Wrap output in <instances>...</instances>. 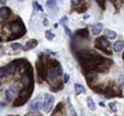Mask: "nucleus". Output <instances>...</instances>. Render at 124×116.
<instances>
[{
    "mask_svg": "<svg viewBox=\"0 0 124 116\" xmlns=\"http://www.w3.org/2000/svg\"><path fill=\"white\" fill-rule=\"evenodd\" d=\"M74 90H75V93L77 95H81V93H85L86 92L85 87L82 85H80V84H75L74 85Z\"/></svg>",
    "mask_w": 124,
    "mask_h": 116,
    "instance_id": "nucleus-7",
    "label": "nucleus"
},
{
    "mask_svg": "<svg viewBox=\"0 0 124 116\" xmlns=\"http://www.w3.org/2000/svg\"><path fill=\"white\" fill-rule=\"evenodd\" d=\"M67 19H68V18H67V16H63V17H62L61 19H60V23H61V25L66 26V24H67Z\"/></svg>",
    "mask_w": 124,
    "mask_h": 116,
    "instance_id": "nucleus-18",
    "label": "nucleus"
},
{
    "mask_svg": "<svg viewBox=\"0 0 124 116\" xmlns=\"http://www.w3.org/2000/svg\"><path fill=\"white\" fill-rule=\"evenodd\" d=\"M6 72H7V69L6 68H0V78H2V77H5V74H6Z\"/></svg>",
    "mask_w": 124,
    "mask_h": 116,
    "instance_id": "nucleus-21",
    "label": "nucleus"
},
{
    "mask_svg": "<svg viewBox=\"0 0 124 116\" xmlns=\"http://www.w3.org/2000/svg\"><path fill=\"white\" fill-rule=\"evenodd\" d=\"M54 104V97L51 95H46V98H44V102H43V108L46 109V111H50L51 107Z\"/></svg>",
    "mask_w": 124,
    "mask_h": 116,
    "instance_id": "nucleus-2",
    "label": "nucleus"
},
{
    "mask_svg": "<svg viewBox=\"0 0 124 116\" xmlns=\"http://www.w3.org/2000/svg\"><path fill=\"white\" fill-rule=\"evenodd\" d=\"M22 83H23V85L24 86H29L30 85V77L29 75H23V78H22Z\"/></svg>",
    "mask_w": 124,
    "mask_h": 116,
    "instance_id": "nucleus-13",
    "label": "nucleus"
},
{
    "mask_svg": "<svg viewBox=\"0 0 124 116\" xmlns=\"http://www.w3.org/2000/svg\"><path fill=\"white\" fill-rule=\"evenodd\" d=\"M7 68H8V72L13 73V72L16 71V66H15V64H10V65L7 66Z\"/></svg>",
    "mask_w": 124,
    "mask_h": 116,
    "instance_id": "nucleus-20",
    "label": "nucleus"
},
{
    "mask_svg": "<svg viewBox=\"0 0 124 116\" xmlns=\"http://www.w3.org/2000/svg\"><path fill=\"white\" fill-rule=\"evenodd\" d=\"M46 40H49V41H53V38L55 37V35L51 33V31H49V30H48V31L46 33Z\"/></svg>",
    "mask_w": 124,
    "mask_h": 116,
    "instance_id": "nucleus-15",
    "label": "nucleus"
},
{
    "mask_svg": "<svg viewBox=\"0 0 124 116\" xmlns=\"http://www.w3.org/2000/svg\"><path fill=\"white\" fill-rule=\"evenodd\" d=\"M103 29H104V25L101 23H97L92 26V33L93 35H99L103 31Z\"/></svg>",
    "mask_w": 124,
    "mask_h": 116,
    "instance_id": "nucleus-5",
    "label": "nucleus"
},
{
    "mask_svg": "<svg viewBox=\"0 0 124 116\" xmlns=\"http://www.w3.org/2000/svg\"><path fill=\"white\" fill-rule=\"evenodd\" d=\"M95 1L98 2V5H99V6H100L103 10L105 8V0H95Z\"/></svg>",
    "mask_w": 124,
    "mask_h": 116,
    "instance_id": "nucleus-19",
    "label": "nucleus"
},
{
    "mask_svg": "<svg viewBox=\"0 0 124 116\" xmlns=\"http://www.w3.org/2000/svg\"><path fill=\"white\" fill-rule=\"evenodd\" d=\"M41 108H43V104L41 103L39 98H36V99H35L30 104V107H29V110H30V111H38Z\"/></svg>",
    "mask_w": 124,
    "mask_h": 116,
    "instance_id": "nucleus-3",
    "label": "nucleus"
},
{
    "mask_svg": "<svg viewBox=\"0 0 124 116\" xmlns=\"http://www.w3.org/2000/svg\"><path fill=\"white\" fill-rule=\"evenodd\" d=\"M104 33H105V37L106 38H110V40H113V38H116L117 37V33H115V31H112V30H104Z\"/></svg>",
    "mask_w": 124,
    "mask_h": 116,
    "instance_id": "nucleus-8",
    "label": "nucleus"
},
{
    "mask_svg": "<svg viewBox=\"0 0 124 116\" xmlns=\"http://www.w3.org/2000/svg\"><path fill=\"white\" fill-rule=\"evenodd\" d=\"M123 49H124V42L122 40L117 41V42L113 44V50H115L116 53H119V51H122Z\"/></svg>",
    "mask_w": 124,
    "mask_h": 116,
    "instance_id": "nucleus-6",
    "label": "nucleus"
},
{
    "mask_svg": "<svg viewBox=\"0 0 124 116\" xmlns=\"http://www.w3.org/2000/svg\"><path fill=\"white\" fill-rule=\"evenodd\" d=\"M64 31H66V33H67L68 36H70V37H72V33H70V30L68 29V26H67V25L64 26Z\"/></svg>",
    "mask_w": 124,
    "mask_h": 116,
    "instance_id": "nucleus-25",
    "label": "nucleus"
},
{
    "mask_svg": "<svg viewBox=\"0 0 124 116\" xmlns=\"http://www.w3.org/2000/svg\"><path fill=\"white\" fill-rule=\"evenodd\" d=\"M33 7H35V8H36L37 11H43V8H42V7H41V6H39V5H38V4H37L36 1L33 2Z\"/></svg>",
    "mask_w": 124,
    "mask_h": 116,
    "instance_id": "nucleus-22",
    "label": "nucleus"
},
{
    "mask_svg": "<svg viewBox=\"0 0 124 116\" xmlns=\"http://www.w3.org/2000/svg\"><path fill=\"white\" fill-rule=\"evenodd\" d=\"M87 107L91 109V110H95V103H94V100H93L92 97H87Z\"/></svg>",
    "mask_w": 124,
    "mask_h": 116,
    "instance_id": "nucleus-11",
    "label": "nucleus"
},
{
    "mask_svg": "<svg viewBox=\"0 0 124 116\" xmlns=\"http://www.w3.org/2000/svg\"><path fill=\"white\" fill-rule=\"evenodd\" d=\"M46 5H48L49 8H54L55 12H57V6H56V4H55V0H48Z\"/></svg>",
    "mask_w": 124,
    "mask_h": 116,
    "instance_id": "nucleus-12",
    "label": "nucleus"
},
{
    "mask_svg": "<svg viewBox=\"0 0 124 116\" xmlns=\"http://www.w3.org/2000/svg\"><path fill=\"white\" fill-rule=\"evenodd\" d=\"M69 82V74H63V83H68Z\"/></svg>",
    "mask_w": 124,
    "mask_h": 116,
    "instance_id": "nucleus-23",
    "label": "nucleus"
},
{
    "mask_svg": "<svg viewBox=\"0 0 124 116\" xmlns=\"http://www.w3.org/2000/svg\"><path fill=\"white\" fill-rule=\"evenodd\" d=\"M1 2H2V4H6V0H2Z\"/></svg>",
    "mask_w": 124,
    "mask_h": 116,
    "instance_id": "nucleus-28",
    "label": "nucleus"
},
{
    "mask_svg": "<svg viewBox=\"0 0 124 116\" xmlns=\"http://www.w3.org/2000/svg\"><path fill=\"white\" fill-rule=\"evenodd\" d=\"M118 83L121 85V87L124 89V77L123 75H119V77H118Z\"/></svg>",
    "mask_w": 124,
    "mask_h": 116,
    "instance_id": "nucleus-17",
    "label": "nucleus"
},
{
    "mask_svg": "<svg viewBox=\"0 0 124 116\" xmlns=\"http://www.w3.org/2000/svg\"><path fill=\"white\" fill-rule=\"evenodd\" d=\"M38 43H37V41L36 40H31L30 42H28L26 43V46L24 47V50H30L31 48H33V47H36Z\"/></svg>",
    "mask_w": 124,
    "mask_h": 116,
    "instance_id": "nucleus-10",
    "label": "nucleus"
},
{
    "mask_svg": "<svg viewBox=\"0 0 124 116\" xmlns=\"http://www.w3.org/2000/svg\"><path fill=\"white\" fill-rule=\"evenodd\" d=\"M68 111H69V115L70 116H78L77 114V111H75V109H74V107L73 105H68Z\"/></svg>",
    "mask_w": 124,
    "mask_h": 116,
    "instance_id": "nucleus-14",
    "label": "nucleus"
},
{
    "mask_svg": "<svg viewBox=\"0 0 124 116\" xmlns=\"http://www.w3.org/2000/svg\"><path fill=\"white\" fill-rule=\"evenodd\" d=\"M80 2H81V0H72V6L75 7V6H78Z\"/></svg>",
    "mask_w": 124,
    "mask_h": 116,
    "instance_id": "nucleus-24",
    "label": "nucleus"
},
{
    "mask_svg": "<svg viewBox=\"0 0 124 116\" xmlns=\"http://www.w3.org/2000/svg\"><path fill=\"white\" fill-rule=\"evenodd\" d=\"M43 24H44V25H48V19H46V18H44V22H43Z\"/></svg>",
    "mask_w": 124,
    "mask_h": 116,
    "instance_id": "nucleus-27",
    "label": "nucleus"
},
{
    "mask_svg": "<svg viewBox=\"0 0 124 116\" xmlns=\"http://www.w3.org/2000/svg\"><path fill=\"white\" fill-rule=\"evenodd\" d=\"M16 91H17V89H16V86H10L6 91H5V96H6V99L8 100H12L13 99V97H15V93H16Z\"/></svg>",
    "mask_w": 124,
    "mask_h": 116,
    "instance_id": "nucleus-4",
    "label": "nucleus"
},
{
    "mask_svg": "<svg viewBox=\"0 0 124 116\" xmlns=\"http://www.w3.org/2000/svg\"><path fill=\"white\" fill-rule=\"evenodd\" d=\"M8 15H10V8H7V7H1V8H0V17H1L2 19L7 18Z\"/></svg>",
    "mask_w": 124,
    "mask_h": 116,
    "instance_id": "nucleus-9",
    "label": "nucleus"
},
{
    "mask_svg": "<svg viewBox=\"0 0 124 116\" xmlns=\"http://www.w3.org/2000/svg\"><path fill=\"white\" fill-rule=\"evenodd\" d=\"M95 47H97L98 49L104 50L106 54H110V55H111V51L106 50L108 47H110V42H108V40L106 37H99V38H97V41H95Z\"/></svg>",
    "mask_w": 124,
    "mask_h": 116,
    "instance_id": "nucleus-1",
    "label": "nucleus"
},
{
    "mask_svg": "<svg viewBox=\"0 0 124 116\" xmlns=\"http://www.w3.org/2000/svg\"><path fill=\"white\" fill-rule=\"evenodd\" d=\"M18 1H23V0H18Z\"/></svg>",
    "mask_w": 124,
    "mask_h": 116,
    "instance_id": "nucleus-29",
    "label": "nucleus"
},
{
    "mask_svg": "<svg viewBox=\"0 0 124 116\" xmlns=\"http://www.w3.org/2000/svg\"><path fill=\"white\" fill-rule=\"evenodd\" d=\"M110 107H111V109H112L113 111H116V103H111Z\"/></svg>",
    "mask_w": 124,
    "mask_h": 116,
    "instance_id": "nucleus-26",
    "label": "nucleus"
},
{
    "mask_svg": "<svg viewBox=\"0 0 124 116\" xmlns=\"http://www.w3.org/2000/svg\"><path fill=\"white\" fill-rule=\"evenodd\" d=\"M11 48L15 49V50H19V49L23 48V46H22L20 43H12V44H11Z\"/></svg>",
    "mask_w": 124,
    "mask_h": 116,
    "instance_id": "nucleus-16",
    "label": "nucleus"
},
{
    "mask_svg": "<svg viewBox=\"0 0 124 116\" xmlns=\"http://www.w3.org/2000/svg\"><path fill=\"white\" fill-rule=\"evenodd\" d=\"M123 59H124V54H123Z\"/></svg>",
    "mask_w": 124,
    "mask_h": 116,
    "instance_id": "nucleus-30",
    "label": "nucleus"
}]
</instances>
